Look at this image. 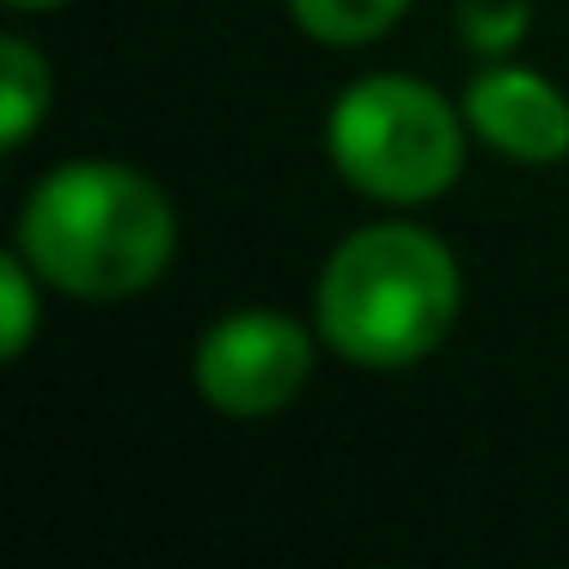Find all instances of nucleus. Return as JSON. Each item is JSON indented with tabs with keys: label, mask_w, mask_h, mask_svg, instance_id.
I'll use <instances>...</instances> for the list:
<instances>
[{
	"label": "nucleus",
	"mask_w": 569,
	"mask_h": 569,
	"mask_svg": "<svg viewBox=\"0 0 569 569\" xmlns=\"http://www.w3.org/2000/svg\"><path fill=\"white\" fill-rule=\"evenodd\" d=\"M172 202L117 160H68L19 209V258L74 300H123L166 276Z\"/></svg>",
	"instance_id": "1"
},
{
	"label": "nucleus",
	"mask_w": 569,
	"mask_h": 569,
	"mask_svg": "<svg viewBox=\"0 0 569 569\" xmlns=\"http://www.w3.org/2000/svg\"><path fill=\"white\" fill-rule=\"evenodd\" d=\"M459 319V263L429 227H361L325 258L319 337L356 368H410Z\"/></svg>",
	"instance_id": "2"
},
{
	"label": "nucleus",
	"mask_w": 569,
	"mask_h": 569,
	"mask_svg": "<svg viewBox=\"0 0 569 569\" xmlns=\"http://www.w3.org/2000/svg\"><path fill=\"white\" fill-rule=\"evenodd\" d=\"M331 166L380 202L447 197L466 166V129L453 104L410 74H368L325 117Z\"/></svg>",
	"instance_id": "3"
},
{
	"label": "nucleus",
	"mask_w": 569,
	"mask_h": 569,
	"mask_svg": "<svg viewBox=\"0 0 569 569\" xmlns=\"http://www.w3.org/2000/svg\"><path fill=\"white\" fill-rule=\"evenodd\" d=\"M190 373H197V392L221 417H276L307 386L312 337L307 325H295L288 312H270V307L227 312L197 343Z\"/></svg>",
	"instance_id": "4"
},
{
	"label": "nucleus",
	"mask_w": 569,
	"mask_h": 569,
	"mask_svg": "<svg viewBox=\"0 0 569 569\" xmlns=\"http://www.w3.org/2000/svg\"><path fill=\"white\" fill-rule=\"evenodd\" d=\"M466 129L520 166H557L569 153V99L532 68H483L466 92Z\"/></svg>",
	"instance_id": "5"
},
{
	"label": "nucleus",
	"mask_w": 569,
	"mask_h": 569,
	"mask_svg": "<svg viewBox=\"0 0 569 569\" xmlns=\"http://www.w3.org/2000/svg\"><path fill=\"white\" fill-rule=\"evenodd\" d=\"M295 26L307 31L312 43H331V50H356V43H373L410 13V0H288Z\"/></svg>",
	"instance_id": "6"
},
{
	"label": "nucleus",
	"mask_w": 569,
	"mask_h": 569,
	"mask_svg": "<svg viewBox=\"0 0 569 569\" xmlns=\"http://www.w3.org/2000/svg\"><path fill=\"white\" fill-rule=\"evenodd\" d=\"M43 111H50V62L26 38H7L0 43V141L26 148Z\"/></svg>",
	"instance_id": "7"
},
{
	"label": "nucleus",
	"mask_w": 569,
	"mask_h": 569,
	"mask_svg": "<svg viewBox=\"0 0 569 569\" xmlns=\"http://www.w3.org/2000/svg\"><path fill=\"white\" fill-rule=\"evenodd\" d=\"M38 282L43 276L19 251L0 258V356L7 361H19L31 349V331H38Z\"/></svg>",
	"instance_id": "8"
},
{
	"label": "nucleus",
	"mask_w": 569,
	"mask_h": 569,
	"mask_svg": "<svg viewBox=\"0 0 569 569\" xmlns=\"http://www.w3.org/2000/svg\"><path fill=\"white\" fill-rule=\"evenodd\" d=\"M459 31H466V50L478 56L515 50L527 31V0H459Z\"/></svg>",
	"instance_id": "9"
},
{
	"label": "nucleus",
	"mask_w": 569,
	"mask_h": 569,
	"mask_svg": "<svg viewBox=\"0 0 569 569\" xmlns=\"http://www.w3.org/2000/svg\"><path fill=\"white\" fill-rule=\"evenodd\" d=\"M13 13H43V7H62V0H7Z\"/></svg>",
	"instance_id": "10"
}]
</instances>
